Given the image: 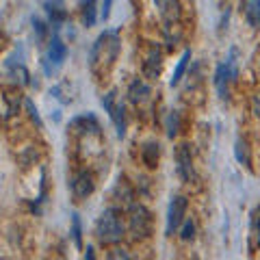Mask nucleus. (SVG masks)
<instances>
[{"label": "nucleus", "mask_w": 260, "mask_h": 260, "mask_svg": "<svg viewBox=\"0 0 260 260\" xmlns=\"http://www.w3.org/2000/svg\"><path fill=\"white\" fill-rule=\"evenodd\" d=\"M13 74L20 78V83H22V85H28V78H30V74L26 72V68H24V65H18V68L13 70Z\"/></svg>", "instance_id": "nucleus-25"}, {"label": "nucleus", "mask_w": 260, "mask_h": 260, "mask_svg": "<svg viewBox=\"0 0 260 260\" xmlns=\"http://www.w3.org/2000/svg\"><path fill=\"white\" fill-rule=\"evenodd\" d=\"M167 135L174 137L178 135V113H169V119H167Z\"/></svg>", "instance_id": "nucleus-22"}, {"label": "nucleus", "mask_w": 260, "mask_h": 260, "mask_svg": "<svg viewBox=\"0 0 260 260\" xmlns=\"http://www.w3.org/2000/svg\"><path fill=\"white\" fill-rule=\"evenodd\" d=\"M193 234H195V225H193V221H184V225H182V241H191L193 239Z\"/></svg>", "instance_id": "nucleus-24"}, {"label": "nucleus", "mask_w": 260, "mask_h": 260, "mask_svg": "<svg viewBox=\"0 0 260 260\" xmlns=\"http://www.w3.org/2000/svg\"><path fill=\"white\" fill-rule=\"evenodd\" d=\"M234 83L232 80V74H230V70H228V63H219V68L215 72V87H217V91H219V98L221 100H228V95H230V85Z\"/></svg>", "instance_id": "nucleus-10"}, {"label": "nucleus", "mask_w": 260, "mask_h": 260, "mask_svg": "<svg viewBox=\"0 0 260 260\" xmlns=\"http://www.w3.org/2000/svg\"><path fill=\"white\" fill-rule=\"evenodd\" d=\"M72 128L80 130V133H93V135H100V124H98V119L89 113V115H83V117H76L72 121Z\"/></svg>", "instance_id": "nucleus-15"}, {"label": "nucleus", "mask_w": 260, "mask_h": 260, "mask_svg": "<svg viewBox=\"0 0 260 260\" xmlns=\"http://www.w3.org/2000/svg\"><path fill=\"white\" fill-rule=\"evenodd\" d=\"M251 234H254L256 245L260 247V208L254 213V219H251Z\"/></svg>", "instance_id": "nucleus-21"}, {"label": "nucleus", "mask_w": 260, "mask_h": 260, "mask_svg": "<svg viewBox=\"0 0 260 260\" xmlns=\"http://www.w3.org/2000/svg\"><path fill=\"white\" fill-rule=\"evenodd\" d=\"M119 54V37L115 30H104L100 37L93 42L91 56H89V65H91L93 74H104L111 70V65L115 63Z\"/></svg>", "instance_id": "nucleus-1"}, {"label": "nucleus", "mask_w": 260, "mask_h": 260, "mask_svg": "<svg viewBox=\"0 0 260 260\" xmlns=\"http://www.w3.org/2000/svg\"><path fill=\"white\" fill-rule=\"evenodd\" d=\"M20 93L13 89H3L0 91V119H9L13 117L20 109Z\"/></svg>", "instance_id": "nucleus-7"}, {"label": "nucleus", "mask_w": 260, "mask_h": 260, "mask_svg": "<svg viewBox=\"0 0 260 260\" xmlns=\"http://www.w3.org/2000/svg\"><path fill=\"white\" fill-rule=\"evenodd\" d=\"M158 154H160L158 143L150 141V143H145V145H143V150H141V158H143V162H145V165H148L150 169H154V167L158 165Z\"/></svg>", "instance_id": "nucleus-16"}, {"label": "nucleus", "mask_w": 260, "mask_h": 260, "mask_svg": "<svg viewBox=\"0 0 260 260\" xmlns=\"http://www.w3.org/2000/svg\"><path fill=\"white\" fill-rule=\"evenodd\" d=\"M111 258H130L124 249H115V254H111Z\"/></svg>", "instance_id": "nucleus-30"}, {"label": "nucleus", "mask_w": 260, "mask_h": 260, "mask_svg": "<svg viewBox=\"0 0 260 260\" xmlns=\"http://www.w3.org/2000/svg\"><path fill=\"white\" fill-rule=\"evenodd\" d=\"M115 91H109L107 95L102 98V107L107 109L109 117L113 119V124L117 128V137H124L126 135V111H124V104L115 102Z\"/></svg>", "instance_id": "nucleus-4"}, {"label": "nucleus", "mask_w": 260, "mask_h": 260, "mask_svg": "<svg viewBox=\"0 0 260 260\" xmlns=\"http://www.w3.org/2000/svg\"><path fill=\"white\" fill-rule=\"evenodd\" d=\"M152 232V215L145 206L130 208V234L135 239H145Z\"/></svg>", "instance_id": "nucleus-3"}, {"label": "nucleus", "mask_w": 260, "mask_h": 260, "mask_svg": "<svg viewBox=\"0 0 260 260\" xmlns=\"http://www.w3.org/2000/svg\"><path fill=\"white\" fill-rule=\"evenodd\" d=\"M184 213H186V198L176 195V198L169 202V210H167V237H174V232L182 225Z\"/></svg>", "instance_id": "nucleus-5"}, {"label": "nucleus", "mask_w": 260, "mask_h": 260, "mask_svg": "<svg viewBox=\"0 0 260 260\" xmlns=\"http://www.w3.org/2000/svg\"><path fill=\"white\" fill-rule=\"evenodd\" d=\"M191 61V50H184V54L180 56V61H178L176 65V70H174V76H172V87H176L178 83H180V78L184 74V70H186V65H189Z\"/></svg>", "instance_id": "nucleus-18"}, {"label": "nucleus", "mask_w": 260, "mask_h": 260, "mask_svg": "<svg viewBox=\"0 0 260 260\" xmlns=\"http://www.w3.org/2000/svg\"><path fill=\"white\" fill-rule=\"evenodd\" d=\"M245 18L254 28H260V0H247Z\"/></svg>", "instance_id": "nucleus-17"}, {"label": "nucleus", "mask_w": 260, "mask_h": 260, "mask_svg": "<svg viewBox=\"0 0 260 260\" xmlns=\"http://www.w3.org/2000/svg\"><path fill=\"white\" fill-rule=\"evenodd\" d=\"M128 98H130V102H135V104H141L145 102L150 98V87L143 83V80H133L130 83V89H128Z\"/></svg>", "instance_id": "nucleus-14"}, {"label": "nucleus", "mask_w": 260, "mask_h": 260, "mask_svg": "<svg viewBox=\"0 0 260 260\" xmlns=\"http://www.w3.org/2000/svg\"><path fill=\"white\" fill-rule=\"evenodd\" d=\"M32 26H35V28H37V32H39V37H44V35H46V26H44V24H42V22H39L37 18H35V20H32Z\"/></svg>", "instance_id": "nucleus-29"}, {"label": "nucleus", "mask_w": 260, "mask_h": 260, "mask_svg": "<svg viewBox=\"0 0 260 260\" xmlns=\"http://www.w3.org/2000/svg\"><path fill=\"white\" fill-rule=\"evenodd\" d=\"M158 9V15L165 22V28L167 26H178L182 18V7H180V0H154Z\"/></svg>", "instance_id": "nucleus-6"}, {"label": "nucleus", "mask_w": 260, "mask_h": 260, "mask_svg": "<svg viewBox=\"0 0 260 260\" xmlns=\"http://www.w3.org/2000/svg\"><path fill=\"white\" fill-rule=\"evenodd\" d=\"M160 65H162V56L158 52V48H150L148 50V56H145V61H143V74L145 78H150L154 80L158 74H160Z\"/></svg>", "instance_id": "nucleus-11"}, {"label": "nucleus", "mask_w": 260, "mask_h": 260, "mask_svg": "<svg viewBox=\"0 0 260 260\" xmlns=\"http://www.w3.org/2000/svg\"><path fill=\"white\" fill-rule=\"evenodd\" d=\"M234 152H237V160L241 162V165H249V150H247V143H245V141L239 139Z\"/></svg>", "instance_id": "nucleus-19"}, {"label": "nucleus", "mask_w": 260, "mask_h": 260, "mask_svg": "<svg viewBox=\"0 0 260 260\" xmlns=\"http://www.w3.org/2000/svg\"><path fill=\"white\" fill-rule=\"evenodd\" d=\"M251 113H254L256 119H260V89L254 93V98H251Z\"/></svg>", "instance_id": "nucleus-26"}, {"label": "nucleus", "mask_w": 260, "mask_h": 260, "mask_svg": "<svg viewBox=\"0 0 260 260\" xmlns=\"http://www.w3.org/2000/svg\"><path fill=\"white\" fill-rule=\"evenodd\" d=\"M72 225H74V241H76V245L80 247V243H83L80 234H83V230H80V217L78 215H72Z\"/></svg>", "instance_id": "nucleus-23"}, {"label": "nucleus", "mask_w": 260, "mask_h": 260, "mask_svg": "<svg viewBox=\"0 0 260 260\" xmlns=\"http://www.w3.org/2000/svg\"><path fill=\"white\" fill-rule=\"evenodd\" d=\"M111 5H113V0H104L102 3V9H100V18L107 22L109 20V15H111Z\"/></svg>", "instance_id": "nucleus-28"}, {"label": "nucleus", "mask_w": 260, "mask_h": 260, "mask_svg": "<svg viewBox=\"0 0 260 260\" xmlns=\"http://www.w3.org/2000/svg\"><path fill=\"white\" fill-rule=\"evenodd\" d=\"M26 109H28V113H30V119H32V121H37V126L42 128V119H39V113H37L35 107H32V102H30V100H26Z\"/></svg>", "instance_id": "nucleus-27"}, {"label": "nucleus", "mask_w": 260, "mask_h": 260, "mask_svg": "<svg viewBox=\"0 0 260 260\" xmlns=\"http://www.w3.org/2000/svg\"><path fill=\"white\" fill-rule=\"evenodd\" d=\"M0 48H3V35H0Z\"/></svg>", "instance_id": "nucleus-31"}, {"label": "nucleus", "mask_w": 260, "mask_h": 260, "mask_svg": "<svg viewBox=\"0 0 260 260\" xmlns=\"http://www.w3.org/2000/svg\"><path fill=\"white\" fill-rule=\"evenodd\" d=\"M178 172H180V178L184 182L193 180V158H191V148L186 143H182L178 148Z\"/></svg>", "instance_id": "nucleus-9"}, {"label": "nucleus", "mask_w": 260, "mask_h": 260, "mask_svg": "<svg viewBox=\"0 0 260 260\" xmlns=\"http://www.w3.org/2000/svg\"><path fill=\"white\" fill-rule=\"evenodd\" d=\"M95 239L102 245H115L124 239V221L117 208H107L95 221Z\"/></svg>", "instance_id": "nucleus-2"}, {"label": "nucleus", "mask_w": 260, "mask_h": 260, "mask_svg": "<svg viewBox=\"0 0 260 260\" xmlns=\"http://www.w3.org/2000/svg\"><path fill=\"white\" fill-rule=\"evenodd\" d=\"M83 20H85L87 26H93V24H95V0H87V3H85Z\"/></svg>", "instance_id": "nucleus-20"}, {"label": "nucleus", "mask_w": 260, "mask_h": 260, "mask_svg": "<svg viewBox=\"0 0 260 260\" xmlns=\"http://www.w3.org/2000/svg\"><path fill=\"white\" fill-rule=\"evenodd\" d=\"M65 59H68V46H65L59 37H54L52 42H50V48H48L46 61H48V63H54L56 68H59V65L65 63Z\"/></svg>", "instance_id": "nucleus-12"}, {"label": "nucleus", "mask_w": 260, "mask_h": 260, "mask_svg": "<svg viewBox=\"0 0 260 260\" xmlns=\"http://www.w3.org/2000/svg\"><path fill=\"white\" fill-rule=\"evenodd\" d=\"M44 9H46L48 18H50L52 24H61V22L68 20V9H65L63 0H46Z\"/></svg>", "instance_id": "nucleus-13"}, {"label": "nucleus", "mask_w": 260, "mask_h": 260, "mask_svg": "<svg viewBox=\"0 0 260 260\" xmlns=\"http://www.w3.org/2000/svg\"><path fill=\"white\" fill-rule=\"evenodd\" d=\"M95 191V182H93V176L91 174H78L74 178V182H72V193H74L76 200H87L89 195Z\"/></svg>", "instance_id": "nucleus-8"}]
</instances>
